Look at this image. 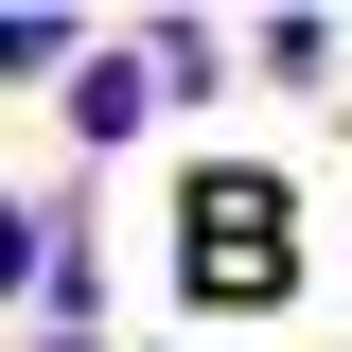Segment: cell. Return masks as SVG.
<instances>
[{"label":"cell","instance_id":"cell-1","mask_svg":"<svg viewBox=\"0 0 352 352\" xmlns=\"http://www.w3.org/2000/svg\"><path fill=\"white\" fill-rule=\"evenodd\" d=\"M194 300H282V282H300V212H282V194H264V176H194Z\"/></svg>","mask_w":352,"mask_h":352}]
</instances>
